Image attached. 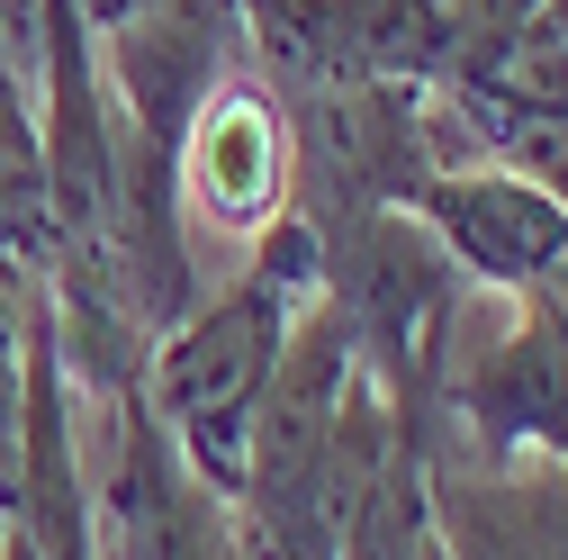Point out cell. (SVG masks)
Masks as SVG:
<instances>
[{
    "mask_svg": "<svg viewBox=\"0 0 568 560\" xmlns=\"http://www.w3.org/2000/svg\"><path fill=\"white\" fill-rule=\"evenodd\" d=\"M443 426L469 434V461H568V343L541 308L452 343Z\"/></svg>",
    "mask_w": 568,
    "mask_h": 560,
    "instance_id": "obj_4",
    "label": "cell"
},
{
    "mask_svg": "<svg viewBox=\"0 0 568 560\" xmlns=\"http://www.w3.org/2000/svg\"><path fill=\"white\" fill-rule=\"evenodd\" d=\"M298 308L262 290L253 271H235L226 290H199V308L181 326L154 334L145 353V407L163 416V434L181 443V461L235 507L244 488V443H253V407L280 371V343H290Z\"/></svg>",
    "mask_w": 568,
    "mask_h": 560,
    "instance_id": "obj_1",
    "label": "cell"
},
{
    "mask_svg": "<svg viewBox=\"0 0 568 560\" xmlns=\"http://www.w3.org/2000/svg\"><path fill=\"white\" fill-rule=\"evenodd\" d=\"M172 181H181V208H199V218L217 236H235V244H253L280 208L298 199L290 109H280V91L253 73V63L199 100V118L172 146Z\"/></svg>",
    "mask_w": 568,
    "mask_h": 560,
    "instance_id": "obj_5",
    "label": "cell"
},
{
    "mask_svg": "<svg viewBox=\"0 0 568 560\" xmlns=\"http://www.w3.org/2000/svg\"><path fill=\"white\" fill-rule=\"evenodd\" d=\"M0 560H45V551H37V542H28L19 524H10V533H0Z\"/></svg>",
    "mask_w": 568,
    "mask_h": 560,
    "instance_id": "obj_9",
    "label": "cell"
},
{
    "mask_svg": "<svg viewBox=\"0 0 568 560\" xmlns=\"http://www.w3.org/2000/svg\"><path fill=\"white\" fill-rule=\"evenodd\" d=\"M135 10H154V0H73V19H82L91 37H109V28H126Z\"/></svg>",
    "mask_w": 568,
    "mask_h": 560,
    "instance_id": "obj_8",
    "label": "cell"
},
{
    "mask_svg": "<svg viewBox=\"0 0 568 560\" xmlns=\"http://www.w3.org/2000/svg\"><path fill=\"white\" fill-rule=\"evenodd\" d=\"M244 54H253L244 0H154V10H135L126 28L100 37V73H109L118 127L135 146L172 154L181 127L199 118V100L226 73H244Z\"/></svg>",
    "mask_w": 568,
    "mask_h": 560,
    "instance_id": "obj_3",
    "label": "cell"
},
{
    "mask_svg": "<svg viewBox=\"0 0 568 560\" xmlns=\"http://www.w3.org/2000/svg\"><path fill=\"white\" fill-rule=\"evenodd\" d=\"M406 208L434 227L452 271L478 280V290H496L506 308L532 299L541 280L568 262V208L532 172H515V163H452V172L424 181Z\"/></svg>",
    "mask_w": 568,
    "mask_h": 560,
    "instance_id": "obj_6",
    "label": "cell"
},
{
    "mask_svg": "<svg viewBox=\"0 0 568 560\" xmlns=\"http://www.w3.org/2000/svg\"><path fill=\"white\" fill-rule=\"evenodd\" d=\"M91 551L100 560H244L235 507L181 461L145 389L109 407V461L91 470Z\"/></svg>",
    "mask_w": 568,
    "mask_h": 560,
    "instance_id": "obj_2",
    "label": "cell"
},
{
    "mask_svg": "<svg viewBox=\"0 0 568 560\" xmlns=\"http://www.w3.org/2000/svg\"><path fill=\"white\" fill-rule=\"evenodd\" d=\"M424 516L443 560H568V461H460L434 443Z\"/></svg>",
    "mask_w": 568,
    "mask_h": 560,
    "instance_id": "obj_7",
    "label": "cell"
}]
</instances>
